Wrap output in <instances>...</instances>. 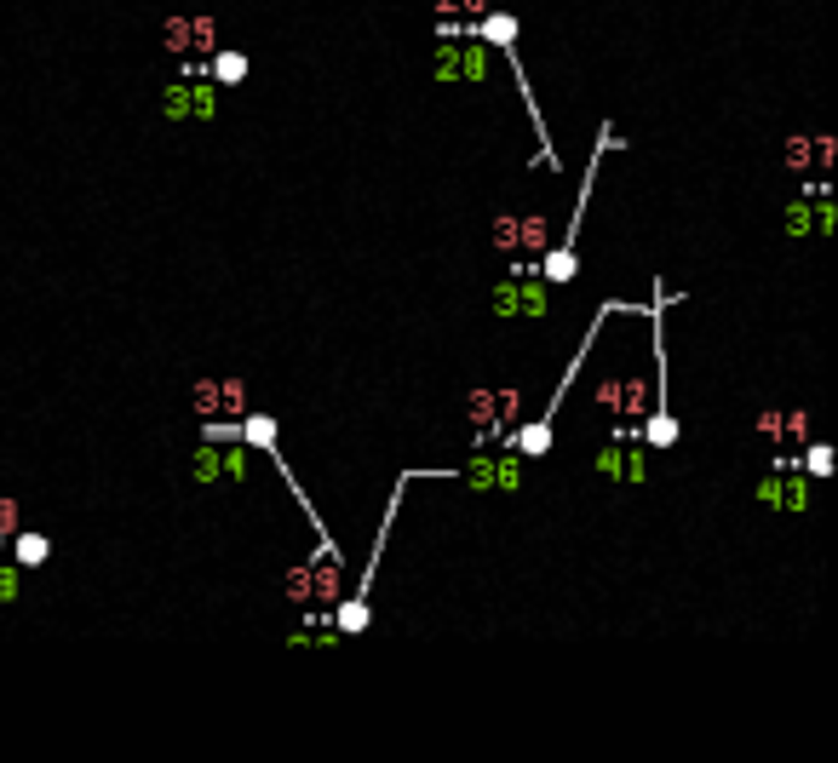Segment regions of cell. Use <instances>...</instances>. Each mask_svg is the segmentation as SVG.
I'll use <instances>...</instances> for the list:
<instances>
[{
    "mask_svg": "<svg viewBox=\"0 0 838 763\" xmlns=\"http://www.w3.org/2000/svg\"><path fill=\"white\" fill-rule=\"evenodd\" d=\"M425 75H431L437 86H454V81L483 86L488 75H494V46H483L477 35H442L437 46H431Z\"/></svg>",
    "mask_w": 838,
    "mask_h": 763,
    "instance_id": "1",
    "label": "cell"
},
{
    "mask_svg": "<svg viewBox=\"0 0 838 763\" xmlns=\"http://www.w3.org/2000/svg\"><path fill=\"white\" fill-rule=\"evenodd\" d=\"M339 586H345V563H339V551H322V557H310V563H293L287 568V603H299V609H333Z\"/></svg>",
    "mask_w": 838,
    "mask_h": 763,
    "instance_id": "2",
    "label": "cell"
},
{
    "mask_svg": "<svg viewBox=\"0 0 838 763\" xmlns=\"http://www.w3.org/2000/svg\"><path fill=\"white\" fill-rule=\"evenodd\" d=\"M488 310H494L500 322H511V316H529V322H540V316H551V282H546L540 270L506 276V282H494Z\"/></svg>",
    "mask_w": 838,
    "mask_h": 763,
    "instance_id": "3",
    "label": "cell"
},
{
    "mask_svg": "<svg viewBox=\"0 0 838 763\" xmlns=\"http://www.w3.org/2000/svg\"><path fill=\"white\" fill-rule=\"evenodd\" d=\"M523 413V391L517 385H477L471 396H465V419H471L477 436H506L517 425Z\"/></svg>",
    "mask_w": 838,
    "mask_h": 763,
    "instance_id": "4",
    "label": "cell"
},
{
    "mask_svg": "<svg viewBox=\"0 0 838 763\" xmlns=\"http://www.w3.org/2000/svg\"><path fill=\"white\" fill-rule=\"evenodd\" d=\"M752 500L764 511H781V517H804V511H810V477H804L798 465H775V471L758 477Z\"/></svg>",
    "mask_w": 838,
    "mask_h": 763,
    "instance_id": "5",
    "label": "cell"
},
{
    "mask_svg": "<svg viewBox=\"0 0 838 763\" xmlns=\"http://www.w3.org/2000/svg\"><path fill=\"white\" fill-rule=\"evenodd\" d=\"M781 230L793 241H827L833 230H838V201L821 195V190L793 195V201H787V213H781Z\"/></svg>",
    "mask_w": 838,
    "mask_h": 763,
    "instance_id": "6",
    "label": "cell"
},
{
    "mask_svg": "<svg viewBox=\"0 0 838 763\" xmlns=\"http://www.w3.org/2000/svg\"><path fill=\"white\" fill-rule=\"evenodd\" d=\"M190 408H196V419H241L247 413V385L241 379H196Z\"/></svg>",
    "mask_w": 838,
    "mask_h": 763,
    "instance_id": "7",
    "label": "cell"
},
{
    "mask_svg": "<svg viewBox=\"0 0 838 763\" xmlns=\"http://www.w3.org/2000/svg\"><path fill=\"white\" fill-rule=\"evenodd\" d=\"M597 408H609L615 419L638 425V419H649V379H638V373H620V379H603V385H597Z\"/></svg>",
    "mask_w": 838,
    "mask_h": 763,
    "instance_id": "8",
    "label": "cell"
},
{
    "mask_svg": "<svg viewBox=\"0 0 838 763\" xmlns=\"http://www.w3.org/2000/svg\"><path fill=\"white\" fill-rule=\"evenodd\" d=\"M460 477L471 482L477 494H517V488H523V454H500V459H488V454H483V459L465 465Z\"/></svg>",
    "mask_w": 838,
    "mask_h": 763,
    "instance_id": "9",
    "label": "cell"
},
{
    "mask_svg": "<svg viewBox=\"0 0 838 763\" xmlns=\"http://www.w3.org/2000/svg\"><path fill=\"white\" fill-rule=\"evenodd\" d=\"M787 167H793V173H833L838 167V138L833 132H793L787 138Z\"/></svg>",
    "mask_w": 838,
    "mask_h": 763,
    "instance_id": "10",
    "label": "cell"
},
{
    "mask_svg": "<svg viewBox=\"0 0 838 763\" xmlns=\"http://www.w3.org/2000/svg\"><path fill=\"white\" fill-rule=\"evenodd\" d=\"M597 471L609 482H649V448H632V442H603L597 448Z\"/></svg>",
    "mask_w": 838,
    "mask_h": 763,
    "instance_id": "11",
    "label": "cell"
},
{
    "mask_svg": "<svg viewBox=\"0 0 838 763\" xmlns=\"http://www.w3.org/2000/svg\"><path fill=\"white\" fill-rule=\"evenodd\" d=\"M12 563L18 568H41L46 557H52V534H41V528H12Z\"/></svg>",
    "mask_w": 838,
    "mask_h": 763,
    "instance_id": "12",
    "label": "cell"
},
{
    "mask_svg": "<svg viewBox=\"0 0 838 763\" xmlns=\"http://www.w3.org/2000/svg\"><path fill=\"white\" fill-rule=\"evenodd\" d=\"M551 247V218L540 213V207H529V213H517V253H546Z\"/></svg>",
    "mask_w": 838,
    "mask_h": 763,
    "instance_id": "13",
    "label": "cell"
},
{
    "mask_svg": "<svg viewBox=\"0 0 838 763\" xmlns=\"http://www.w3.org/2000/svg\"><path fill=\"white\" fill-rule=\"evenodd\" d=\"M190 477H196V488L224 482V442H207V436H201V442H196V459H190Z\"/></svg>",
    "mask_w": 838,
    "mask_h": 763,
    "instance_id": "14",
    "label": "cell"
},
{
    "mask_svg": "<svg viewBox=\"0 0 838 763\" xmlns=\"http://www.w3.org/2000/svg\"><path fill=\"white\" fill-rule=\"evenodd\" d=\"M207 81H219V86H241L247 81V52H207Z\"/></svg>",
    "mask_w": 838,
    "mask_h": 763,
    "instance_id": "15",
    "label": "cell"
},
{
    "mask_svg": "<svg viewBox=\"0 0 838 763\" xmlns=\"http://www.w3.org/2000/svg\"><path fill=\"white\" fill-rule=\"evenodd\" d=\"M190 121H219V81H207V75H196L190 81Z\"/></svg>",
    "mask_w": 838,
    "mask_h": 763,
    "instance_id": "16",
    "label": "cell"
},
{
    "mask_svg": "<svg viewBox=\"0 0 838 763\" xmlns=\"http://www.w3.org/2000/svg\"><path fill=\"white\" fill-rule=\"evenodd\" d=\"M241 442H247V448H259V454H276V419L247 408V413H241Z\"/></svg>",
    "mask_w": 838,
    "mask_h": 763,
    "instance_id": "17",
    "label": "cell"
},
{
    "mask_svg": "<svg viewBox=\"0 0 838 763\" xmlns=\"http://www.w3.org/2000/svg\"><path fill=\"white\" fill-rule=\"evenodd\" d=\"M161 52L190 58V12H167L161 18Z\"/></svg>",
    "mask_w": 838,
    "mask_h": 763,
    "instance_id": "18",
    "label": "cell"
},
{
    "mask_svg": "<svg viewBox=\"0 0 838 763\" xmlns=\"http://www.w3.org/2000/svg\"><path fill=\"white\" fill-rule=\"evenodd\" d=\"M219 52V18L213 12H190V58Z\"/></svg>",
    "mask_w": 838,
    "mask_h": 763,
    "instance_id": "19",
    "label": "cell"
},
{
    "mask_svg": "<svg viewBox=\"0 0 838 763\" xmlns=\"http://www.w3.org/2000/svg\"><path fill=\"white\" fill-rule=\"evenodd\" d=\"M161 115L167 121H190V75H178V81L161 86Z\"/></svg>",
    "mask_w": 838,
    "mask_h": 763,
    "instance_id": "20",
    "label": "cell"
},
{
    "mask_svg": "<svg viewBox=\"0 0 838 763\" xmlns=\"http://www.w3.org/2000/svg\"><path fill=\"white\" fill-rule=\"evenodd\" d=\"M643 442L655 448V454H660V448H672V442H678V419H672V408H655V419L643 425Z\"/></svg>",
    "mask_w": 838,
    "mask_h": 763,
    "instance_id": "21",
    "label": "cell"
},
{
    "mask_svg": "<svg viewBox=\"0 0 838 763\" xmlns=\"http://www.w3.org/2000/svg\"><path fill=\"white\" fill-rule=\"evenodd\" d=\"M488 241L500 247V253H517V207H500L488 224Z\"/></svg>",
    "mask_w": 838,
    "mask_h": 763,
    "instance_id": "22",
    "label": "cell"
},
{
    "mask_svg": "<svg viewBox=\"0 0 838 763\" xmlns=\"http://www.w3.org/2000/svg\"><path fill=\"white\" fill-rule=\"evenodd\" d=\"M798 471L810 477V482H815V477H833V448H827V442H804V454H798Z\"/></svg>",
    "mask_w": 838,
    "mask_h": 763,
    "instance_id": "23",
    "label": "cell"
},
{
    "mask_svg": "<svg viewBox=\"0 0 838 763\" xmlns=\"http://www.w3.org/2000/svg\"><path fill=\"white\" fill-rule=\"evenodd\" d=\"M247 477H253V448L224 442V482H247Z\"/></svg>",
    "mask_w": 838,
    "mask_h": 763,
    "instance_id": "24",
    "label": "cell"
},
{
    "mask_svg": "<svg viewBox=\"0 0 838 763\" xmlns=\"http://www.w3.org/2000/svg\"><path fill=\"white\" fill-rule=\"evenodd\" d=\"M781 442H810V413L804 408H781Z\"/></svg>",
    "mask_w": 838,
    "mask_h": 763,
    "instance_id": "25",
    "label": "cell"
},
{
    "mask_svg": "<svg viewBox=\"0 0 838 763\" xmlns=\"http://www.w3.org/2000/svg\"><path fill=\"white\" fill-rule=\"evenodd\" d=\"M18 591H23V568H18V563H0V603L12 609V603H18Z\"/></svg>",
    "mask_w": 838,
    "mask_h": 763,
    "instance_id": "26",
    "label": "cell"
},
{
    "mask_svg": "<svg viewBox=\"0 0 838 763\" xmlns=\"http://www.w3.org/2000/svg\"><path fill=\"white\" fill-rule=\"evenodd\" d=\"M758 436H764V442H781V408H764V413H758Z\"/></svg>",
    "mask_w": 838,
    "mask_h": 763,
    "instance_id": "27",
    "label": "cell"
},
{
    "mask_svg": "<svg viewBox=\"0 0 838 763\" xmlns=\"http://www.w3.org/2000/svg\"><path fill=\"white\" fill-rule=\"evenodd\" d=\"M12 528H18V500H6V494H0V540H6Z\"/></svg>",
    "mask_w": 838,
    "mask_h": 763,
    "instance_id": "28",
    "label": "cell"
},
{
    "mask_svg": "<svg viewBox=\"0 0 838 763\" xmlns=\"http://www.w3.org/2000/svg\"><path fill=\"white\" fill-rule=\"evenodd\" d=\"M488 6H494V0H460V18H465V23H471V18H483V12H488Z\"/></svg>",
    "mask_w": 838,
    "mask_h": 763,
    "instance_id": "29",
    "label": "cell"
},
{
    "mask_svg": "<svg viewBox=\"0 0 838 763\" xmlns=\"http://www.w3.org/2000/svg\"><path fill=\"white\" fill-rule=\"evenodd\" d=\"M431 12H437V23H448V18H460V0H431Z\"/></svg>",
    "mask_w": 838,
    "mask_h": 763,
    "instance_id": "30",
    "label": "cell"
}]
</instances>
